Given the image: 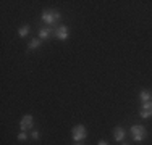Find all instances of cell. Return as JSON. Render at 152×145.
Segmentation results:
<instances>
[{
	"label": "cell",
	"mask_w": 152,
	"mask_h": 145,
	"mask_svg": "<svg viewBox=\"0 0 152 145\" xmlns=\"http://www.w3.org/2000/svg\"><path fill=\"white\" fill-rule=\"evenodd\" d=\"M53 36V29L49 28V26H42L39 29V39L41 41H47V39H50Z\"/></svg>",
	"instance_id": "52a82bcc"
},
{
	"label": "cell",
	"mask_w": 152,
	"mask_h": 145,
	"mask_svg": "<svg viewBox=\"0 0 152 145\" xmlns=\"http://www.w3.org/2000/svg\"><path fill=\"white\" fill-rule=\"evenodd\" d=\"M139 100L142 102H152V90H147V89H144V90H141L139 92Z\"/></svg>",
	"instance_id": "9c48e42d"
},
{
	"label": "cell",
	"mask_w": 152,
	"mask_h": 145,
	"mask_svg": "<svg viewBox=\"0 0 152 145\" xmlns=\"http://www.w3.org/2000/svg\"><path fill=\"white\" fill-rule=\"evenodd\" d=\"M71 137H73L75 142H83V140L88 137V129H86V126H83V124L75 126L73 130H71Z\"/></svg>",
	"instance_id": "3957f363"
},
{
	"label": "cell",
	"mask_w": 152,
	"mask_h": 145,
	"mask_svg": "<svg viewBox=\"0 0 152 145\" xmlns=\"http://www.w3.org/2000/svg\"><path fill=\"white\" fill-rule=\"evenodd\" d=\"M18 140H20V142H26V140H28V134L21 130V132L18 134Z\"/></svg>",
	"instance_id": "4fadbf2b"
},
{
	"label": "cell",
	"mask_w": 152,
	"mask_h": 145,
	"mask_svg": "<svg viewBox=\"0 0 152 145\" xmlns=\"http://www.w3.org/2000/svg\"><path fill=\"white\" fill-rule=\"evenodd\" d=\"M123 145H128V144H126V142H125V144H123Z\"/></svg>",
	"instance_id": "2e32d148"
},
{
	"label": "cell",
	"mask_w": 152,
	"mask_h": 145,
	"mask_svg": "<svg viewBox=\"0 0 152 145\" xmlns=\"http://www.w3.org/2000/svg\"><path fill=\"white\" fill-rule=\"evenodd\" d=\"M42 45V41H41V39H31V41L29 42H28V49H29V50H36V49H39V47H41Z\"/></svg>",
	"instance_id": "30bf717a"
},
{
	"label": "cell",
	"mask_w": 152,
	"mask_h": 145,
	"mask_svg": "<svg viewBox=\"0 0 152 145\" xmlns=\"http://www.w3.org/2000/svg\"><path fill=\"white\" fill-rule=\"evenodd\" d=\"M39 137H41V132H39L37 129H32V130H31V139H32V140H37Z\"/></svg>",
	"instance_id": "7c38bea8"
},
{
	"label": "cell",
	"mask_w": 152,
	"mask_h": 145,
	"mask_svg": "<svg viewBox=\"0 0 152 145\" xmlns=\"http://www.w3.org/2000/svg\"><path fill=\"white\" fill-rule=\"evenodd\" d=\"M53 37L58 39V41H66V39L70 37L68 26H65V24H60L58 28H55V29H53Z\"/></svg>",
	"instance_id": "277c9868"
},
{
	"label": "cell",
	"mask_w": 152,
	"mask_h": 145,
	"mask_svg": "<svg viewBox=\"0 0 152 145\" xmlns=\"http://www.w3.org/2000/svg\"><path fill=\"white\" fill-rule=\"evenodd\" d=\"M73 145H83L81 142H76V144H73Z\"/></svg>",
	"instance_id": "9a60e30c"
},
{
	"label": "cell",
	"mask_w": 152,
	"mask_h": 145,
	"mask_svg": "<svg viewBox=\"0 0 152 145\" xmlns=\"http://www.w3.org/2000/svg\"><path fill=\"white\" fill-rule=\"evenodd\" d=\"M129 132H131L133 140H134V142H142V140H146V137H147V129L144 128L142 124H134V126H131Z\"/></svg>",
	"instance_id": "7a4b0ae2"
},
{
	"label": "cell",
	"mask_w": 152,
	"mask_h": 145,
	"mask_svg": "<svg viewBox=\"0 0 152 145\" xmlns=\"http://www.w3.org/2000/svg\"><path fill=\"white\" fill-rule=\"evenodd\" d=\"M139 116L144 119L152 118V102H144L141 105V110H139Z\"/></svg>",
	"instance_id": "8992f818"
},
{
	"label": "cell",
	"mask_w": 152,
	"mask_h": 145,
	"mask_svg": "<svg viewBox=\"0 0 152 145\" xmlns=\"http://www.w3.org/2000/svg\"><path fill=\"white\" fill-rule=\"evenodd\" d=\"M126 137V130L121 128V126H117V128L113 129V139L117 140V142H123V139Z\"/></svg>",
	"instance_id": "ba28073f"
},
{
	"label": "cell",
	"mask_w": 152,
	"mask_h": 145,
	"mask_svg": "<svg viewBox=\"0 0 152 145\" xmlns=\"http://www.w3.org/2000/svg\"><path fill=\"white\" fill-rule=\"evenodd\" d=\"M32 124H34V118H32V115H24L23 118H21V130L23 132H26V130H31L32 129Z\"/></svg>",
	"instance_id": "5b68a950"
},
{
	"label": "cell",
	"mask_w": 152,
	"mask_h": 145,
	"mask_svg": "<svg viewBox=\"0 0 152 145\" xmlns=\"http://www.w3.org/2000/svg\"><path fill=\"white\" fill-rule=\"evenodd\" d=\"M29 31H31L29 24H23V26H20V29H18V36L20 37H26L29 34Z\"/></svg>",
	"instance_id": "8fae6325"
},
{
	"label": "cell",
	"mask_w": 152,
	"mask_h": 145,
	"mask_svg": "<svg viewBox=\"0 0 152 145\" xmlns=\"http://www.w3.org/2000/svg\"><path fill=\"white\" fill-rule=\"evenodd\" d=\"M97 145H108V142H107V140H99V144H97Z\"/></svg>",
	"instance_id": "5bb4252c"
},
{
	"label": "cell",
	"mask_w": 152,
	"mask_h": 145,
	"mask_svg": "<svg viewBox=\"0 0 152 145\" xmlns=\"http://www.w3.org/2000/svg\"><path fill=\"white\" fill-rule=\"evenodd\" d=\"M41 20L44 21V23H45L49 28L55 29V28H58V26H60L61 13L58 12V10H52V8L44 10V12H42V14H41Z\"/></svg>",
	"instance_id": "6da1fadb"
}]
</instances>
